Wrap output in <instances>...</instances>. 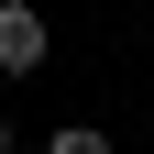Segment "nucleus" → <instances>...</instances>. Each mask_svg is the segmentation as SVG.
<instances>
[{"label":"nucleus","instance_id":"obj_1","mask_svg":"<svg viewBox=\"0 0 154 154\" xmlns=\"http://www.w3.org/2000/svg\"><path fill=\"white\" fill-rule=\"evenodd\" d=\"M44 44H55L44 11H33V0H0V77H33V66H44Z\"/></svg>","mask_w":154,"mask_h":154},{"label":"nucleus","instance_id":"obj_2","mask_svg":"<svg viewBox=\"0 0 154 154\" xmlns=\"http://www.w3.org/2000/svg\"><path fill=\"white\" fill-rule=\"evenodd\" d=\"M44 154H110V132H99V121H55V132H44Z\"/></svg>","mask_w":154,"mask_h":154},{"label":"nucleus","instance_id":"obj_3","mask_svg":"<svg viewBox=\"0 0 154 154\" xmlns=\"http://www.w3.org/2000/svg\"><path fill=\"white\" fill-rule=\"evenodd\" d=\"M0 154H11V121H0Z\"/></svg>","mask_w":154,"mask_h":154},{"label":"nucleus","instance_id":"obj_4","mask_svg":"<svg viewBox=\"0 0 154 154\" xmlns=\"http://www.w3.org/2000/svg\"><path fill=\"white\" fill-rule=\"evenodd\" d=\"M143 143H154V121H143Z\"/></svg>","mask_w":154,"mask_h":154}]
</instances>
